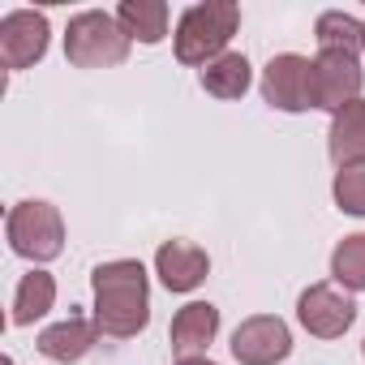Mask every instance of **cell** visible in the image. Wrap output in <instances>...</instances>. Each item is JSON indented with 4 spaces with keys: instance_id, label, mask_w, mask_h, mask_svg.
<instances>
[{
    "instance_id": "cell-1",
    "label": "cell",
    "mask_w": 365,
    "mask_h": 365,
    "mask_svg": "<svg viewBox=\"0 0 365 365\" xmlns=\"http://www.w3.org/2000/svg\"><path fill=\"white\" fill-rule=\"evenodd\" d=\"M91 288H95V327H99V335L129 339V335L146 331V322H150V279H146V267L138 258L99 262L91 271Z\"/></svg>"
},
{
    "instance_id": "cell-2",
    "label": "cell",
    "mask_w": 365,
    "mask_h": 365,
    "mask_svg": "<svg viewBox=\"0 0 365 365\" xmlns=\"http://www.w3.org/2000/svg\"><path fill=\"white\" fill-rule=\"evenodd\" d=\"M241 26V9L232 5V0H207V5H194L180 14L176 22V61L180 65H211L224 56L228 39L237 35Z\"/></svg>"
},
{
    "instance_id": "cell-3",
    "label": "cell",
    "mask_w": 365,
    "mask_h": 365,
    "mask_svg": "<svg viewBox=\"0 0 365 365\" xmlns=\"http://www.w3.org/2000/svg\"><path fill=\"white\" fill-rule=\"evenodd\" d=\"M129 43L133 39L125 35V26L103 9H86L69 18V31H65V56L78 69H112L129 56Z\"/></svg>"
},
{
    "instance_id": "cell-4",
    "label": "cell",
    "mask_w": 365,
    "mask_h": 365,
    "mask_svg": "<svg viewBox=\"0 0 365 365\" xmlns=\"http://www.w3.org/2000/svg\"><path fill=\"white\" fill-rule=\"evenodd\" d=\"M5 232H9L14 254L26 258V262H52L65 250V220H61V211L52 202H39V198L18 202L9 211Z\"/></svg>"
},
{
    "instance_id": "cell-5",
    "label": "cell",
    "mask_w": 365,
    "mask_h": 365,
    "mask_svg": "<svg viewBox=\"0 0 365 365\" xmlns=\"http://www.w3.org/2000/svg\"><path fill=\"white\" fill-rule=\"evenodd\" d=\"M361 65L356 56H344V52H318L309 61V108H327V112H339L348 108L352 99H361Z\"/></svg>"
},
{
    "instance_id": "cell-6",
    "label": "cell",
    "mask_w": 365,
    "mask_h": 365,
    "mask_svg": "<svg viewBox=\"0 0 365 365\" xmlns=\"http://www.w3.org/2000/svg\"><path fill=\"white\" fill-rule=\"evenodd\" d=\"M297 318L309 335L318 339H339L352 322H356V301L348 292H339L335 284H309L297 301Z\"/></svg>"
},
{
    "instance_id": "cell-7",
    "label": "cell",
    "mask_w": 365,
    "mask_h": 365,
    "mask_svg": "<svg viewBox=\"0 0 365 365\" xmlns=\"http://www.w3.org/2000/svg\"><path fill=\"white\" fill-rule=\"evenodd\" d=\"M292 352V331L275 314H254L232 331V356L241 365H279Z\"/></svg>"
},
{
    "instance_id": "cell-8",
    "label": "cell",
    "mask_w": 365,
    "mask_h": 365,
    "mask_svg": "<svg viewBox=\"0 0 365 365\" xmlns=\"http://www.w3.org/2000/svg\"><path fill=\"white\" fill-rule=\"evenodd\" d=\"M48 18L35 9H14L0 22V61L5 69H31L48 52Z\"/></svg>"
},
{
    "instance_id": "cell-9",
    "label": "cell",
    "mask_w": 365,
    "mask_h": 365,
    "mask_svg": "<svg viewBox=\"0 0 365 365\" xmlns=\"http://www.w3.org/2000/svg\"><path fill=\"white\" fill-rule=\"evenodd\" d=\"M262 99L279 112H305L309 108V61L297 52L271 56L262 69Z\"/></svg>"
},
{
    "instance_id": "cell-10",
    "label": "cell",
    "mask_w": 365,
    "mask_h": 365,
    "mask_svg": "<svg viewBox=\"0 0 365 365\" xmlns=\"http://www.w3.org/2000/svg\"><path fill=\"white\" fill-rule=\"evenodd\" d=\"M211 271L207 250H198L194 241H163L155 254V275L163 279L168 292H194Z\"/></svg>"
},
{
    "instance_id": "cell-11",
    "label": "cell",
    "mask_w": 365,
    "mask_h": 365,
    "mask_svg": "<svg viewBox=\"0 0 365 365\" xmlns=\"http://www.w3.org/2000/svg\"><path fill=\"white\" fill-rule=\"evenodd\" d=\"M95 344H99L95 318H78V314H69L65 322H56V327H48V331L39 335V352H43L48 361H61V365L82 361Z\"/></svg>"
},
{
    "instance_id": "cell-12",
    "label": "cell",
    "mask_w": 365,
    "mask_h": 365,
    "mask_svg": "<svg viewBox=\"0 0 365 365\" xmlns=\"http://www.w3.org/2000/svg\"><path fill=\"white\" fill-rule=\"evenodd\" d=\"M215 331H220V309L211 305V301H190L185 309H180L176 318H172V352H180V356H198L211 339H215Z\"/></svg>"
},
{
    "instance_id": "cell-13",
    "label": "cell",
    "mask_w": 365,
    "mask_h": 365,
    "mask_svg": "<svg viewBox=\"0 0 365 365\" xmlns=\"http://www.w3.org/2000/svg\"><path fill=\"white\" fill-rule=\"evenodd\" d=\"M327 146H331V159H335L339 168L365 163V99H352L348 108H339V112L331 116V138H327Z\"/></svg>"
},
{
    "instance_id": "cell-14",
    "label": "cell",
    "mask_w": 365,
    "mask_h": 365,
    "mask_svg": "<svg viewBox=\"0 0 365 365\" xmlns=\"http://www.w3.org/2000/svg\"><path fill=\"white\" fill-rule=\"evenodd\" d=\"M116 22L138 43H163L168 39V5L163 0H125L116 9Z\"/></svg>"
},
{
    "instance_id": "cell-15",
    "label": "cell",
    "mask_w": 365,
    "mask_h": 365,
    "mask_svg": "<svg viewBox=\"0 0 365 365\" xmlns=\"http://www.w3.org/2000/svg\"><path fill=\"white\" fill-rule=\"evenodd\" d=\"M254 73H250V61L241 52H224L220 61H211L202 69V91L215 95V99H241L250 91Z\"/></svg>"
},
{
    "instance_id": "cell-16",
    "label": "cell",
    "mask_w": 365,
    "mask_h": 365,
    "mask_svg": "<svg viewBox=\"0 0 365 365\" xmlns=\"http://www.w3.org/2000/svg\"><path fill=\"white\" fill-rule=\"evenodd\" d=\"M52 305H56V279H52L48 271H31V275H22L18 297H14V327H31V322L43 318Z\"/></svg>"
},
{
    "instance_id": "cell-17",
    "label": "cell",
    "mask_w": 365,
    "mask_h": 365,
    "mask_svg": "<svg viewBox=\"0 0 365 365\" xmlns=\"http://www.w3.org/2000/svg\"><path fill=\"white\" fill-rule=\"evenodd\" d=\"M314 35H318V48H322V52L356 56V52L365 48V22H356V18H348V14H339V9L322 14L318 26H314Z\"/></svg>"
},
{
    "instance_id": "cell-18",
    "label": "cell",
    "mask_w": 365,
    "mask_h": 365,
    "mask_svg": "<svg viewBox=\"0 0 365 365\" xmlns=\"http://www.w3.org/2000/svg\"><path fill=\"white\" fill-rule=\"evenodd\" d=\"M331 279L344 292H365V232H352L331 254Z\"/></svg>"
},
{
    "instance_id": "cell-19",
    "label": "cell",
    "mask_w": 365,
    "mask_h": 365,
    "mask_svg": "<svg viewBox=\"0 0 365 365\" xmlns=\"http://www.w3.org/2000/svg\"><path fill=\"white\" fill-rule=\"evenodd\" d=\"M331 194H335V207H339L344 215H365V163L339 168Z\"/></svg>"
},
{
    "instance_id": "cell-20",
    "label": "cell",
    "mask_w": 365,
    "mask_h": 365,
    "mask_svg": "<svg viewBox=\"0 0 365 365\" xmlns=\"http://www.w3.org/2000/svg\"><path fill=\"white\" fill-rule=\"evenodd\" d=\"M176 365H215V361H207V356H180Z\"/></svg>"
},
{
    "instance_id": "cell-21",
    "label": "cell",
    "mask_w": 365,
    "mask_h": 365,
    "mask_svg": "<svg viewBox=\"0 0 365 365\" xmlns=\"http://www.w3.org/2000/svg\"><path fill=\"white\" fill-rule=\"evenodd\" d=\"M361 352H365V344H361Z\"/></svg>"
}]
</instances>
